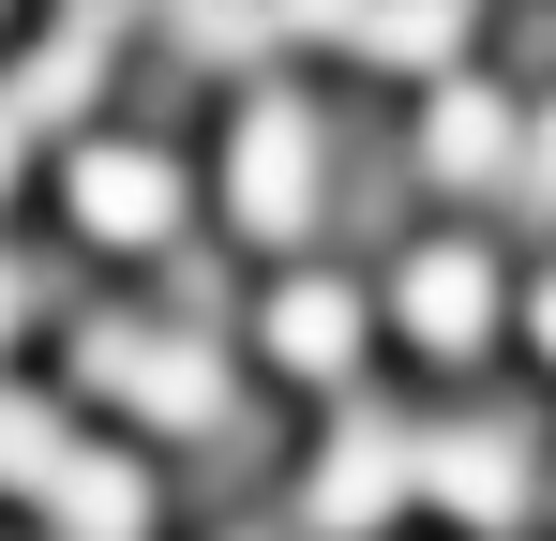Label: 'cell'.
<instances>
[{"label":"cell","instance_id":"obj_1","mask_svg":"<svg viewBox=\"0 0 556 541\" xmlns=\"http://www.w3.org/2000/svg\"><path fill=\"white\" fill-rule=\"evenodd\" d=\"M226 226L286 256V241H316L331 226V121L301 105V90H256L241 121H226Z\"/></svg>","mask_w":556,"mask_h":541},{"label":"cell","instance_id":"obj_2","mask_svg":"<svg viewBox=\"0 0 556 541\" xmlns=\"http://www.w3.org/2000/svg\"><path fill=\"white\" fill-rule=\"evenodd\" d=\"M105 61H121V0H61V15H46V46L0 76V121H15V136H76V121H91V90H105Z\"/></svg>","mask_w":556,"mask_h":541},{"label":"cell","instance_id":"obj_3","mask_svg":"<svg viewBox=\"0 0 556 541\" xmlns=\"http://www.w3.org/2000/svg\"><path fill=\"white\" fill-rule=\"evenodd\" d=\"M76 226L121 241V256H166L181 241V151L166 136H91L76 151Z\"/></svg>","mask_w":556,"mask_h":541},{"label":"cell","instance_id":"obj_4","mask_svg":"<svg viewBox=\"0 0 556 541\" xmlns=\"http://www.w3.org/2000/svg\"><path fill=\"white\" fill-rule=\"evenodd\" d=\"M391 316H406L421 361H481V347H496V256H481V241H421V256H391Z\"/></svg>","mask_w":556,"mask_h":541},{"label":"cell","instance_id":"obj_5","mask_svg":"<svg viewBox=\"0 0 556 541\" xmlns=\"http://www.w3.org/2000/svg\"><path fill=\"white\" fill-rule=\"evenodd\" d=\"M256 347H271V376L346 391V376H362V286H346V270H286L271 301H256Z\"/></svg>","mask_w":556,"mask_h":541},{"label":"cell","instance_id":"obj_6","mask_svg":"<svg viewBox=\"0 0 556 541\" xmlns=\"http://www.w3.org/2000/svg\"><path fill=\"white\" fill-rule=\"evenodd\" d=\"M511 151H527V121H511L496 76H452L421 105V180H437V196H511Z\"/></svg>","mask_w":556,"mask_h":541},{"label":"cell","instance_id":"obj_7","mask_svg":"<svg viewBox=\"0 0 556 541\" xmlns=\"http://www.w3.org/2000/svg\"><path fill=\"white\" fill-rule=\"evenodd\" d=\"M346 46L391 61V76H406V61H421V76H452V61H466V0H362V30H346Z\"/></svg>","mask_w":556,"mask_h":541},{"label":"cell","instance_id":"obj_8","mask_svg":"<svg viewBox=\"0 0 556 541\" xmlns=\"http://www.w3.org/2000/svg\"><path fill=\"white\" fill-rule=\"evenodd\" d=\"M166 46H181V76H241V61L271 46V15H256V0H166Z\"/></svg>","mask_w":556,"mask_h":541},{"label":"cell","instance_id":"obj_9","mask_svg":"<svg viewBox=\"0 0 556 541\" xmlns=\"http://www.w3.org/2000/svg\"><path fill=\"white\" fill-rule=\"evenodd\" d=\"M496 211H511V226H542V241H556V105L527 121V151H511V196H496Z\"/></svg>","mask_w":556,"mask_h":541},{"label":"cell","instance_id":"obj_10","mask_svg":"<svg viewBox=\"0 0 556 541\" xmlns=\"http://www.w3.org/2000/svg\"><path fill=\"white\" fill-rule=\"evenodd\" d=\"M271 30H362V0H256Z\"/></svg>","mask_w":556,"mask_h":541},{"label":"cell","instance_id":"obj_11","mask_svg":"<svg viewBox=\"0 0 556 541\" xmlns=\"http://www.w3.org/2000/svg\"><path fill=\"white\" fill-rule=\"evenodd\" d=\"M30 301H46V270H30V256H0V347H15V316H30Z\"/></svg>","mask_w":556,"mask_h":541}]
</instances>
